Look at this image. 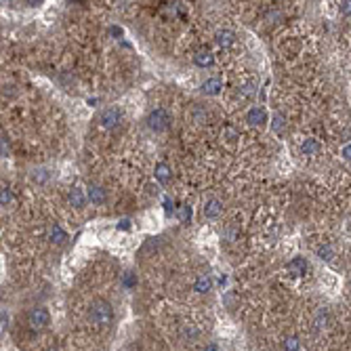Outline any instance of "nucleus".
<instances>
[{
	"label": "nucleus",
	"instance_id": "nucleus-23",
	"mask_svg": "<svg viewBox=\"0 0 351 351\" xmlns=\"http://www.w3.org/2000/svg\"><path fill=\"white\" fill-rule=\"evenodd\" d=\"M129 227H131V221H129V219H124V221L118 223V229H129Z\"/></svg>",
	"mask_w": 351,
	"mask_h": 351
},
{
	"label": "nucleus",
	"instance_id": "nucleus-24",
	"mask_svg": "<svg viewBox=\"0 0 351 351\" xmlns=\"http://www.w3.org/2000/svg\"><path fill=\"white\" fill-rule=\"evenodd\" d=\"M341 11L349 15V13H351V2H341Z\"/></svg>",
	"mask_w": 351,
	"mask_h": 351
},
{
	"label": "nucleus",
	"instance_id": "nucleus-8",
	"mask_svg": "<svg viewBox=\"0 0 351 351\" xmlns=\"http://www.w3.org/2000/svg\"><path fill=\"white\" fill-rule=\"evenodd\" d=\"M288 271H290L295 278L305 276V273H307V263H305V259H301V257L292 259V261H290V265H288Z\"/></svg>",
	"mask_w": 351,
	"mask_h": 351
},
{
	"label": "nucleus",
	"instance_id": "nucleus-2",
	"mask_svg": "<svg viewBox=\"0 0 351 351\" xmlns=\"http://www.w3.org/2000/svg\"><path fill=\"white\" fill-rule=\"evenodd\" d=\"M168 124H170V114L164 110V107H156V110L150 112V116H148V126H150V131L162 133V131L168 129Z\"/></svg>",
	"mask_w": 351,
	"mask_h": 351
},
{
	"label": "nucleus",
	"instance_id": "nucleus-3",
	"mask_svg": "<svg viewBox=\"0 0 351 351\" xmlns=\"http://www.w3.org/2000/svg\"><path fill=\"white\" fill-rule=\"evenodd\" d=\"M122 110L118 105H112V107H105L103 112L99 114V122L103 129H116V126L122 122Z\"/></svg>",
	"mask_w": 351,
	"mask_h": 351
},
{
	"label": "nucleus",
	"instance_id": "nucleus-11",
	"mask_svg": "<svg viewBox=\"0 0 351 351\" xmlns=\"http://www.w3.org/2000/svg\"><path fill=\"white\" fill-rule=\"evenodd\" d=\"M194 288H196V292H200V295H204V292H208L210 288H213V280H210V276H206V273H202V276H198V278H196Z\"/></svg>",
	"mask_w": 351,
	"mask_h": 351
},
{
	"label": "nucleus",
	"instance_id": "nucleus-15",
	"mask_svg": "<svg viewBox=\"0 0 351 351\" xmlns=\"http://www.w3.org/2000/svg\"><path fill=\"white\" fill-rule=\"evenodd\" d=\"M194 61H196V66H200V67L213 66V53H210V50H198Z\"/></svg>",
	"mask_w": 351,
	"mask_h": 351
},
{
	"label": "nucleus",
	"instance_id": "nucleus-21",
	"mask_svg": "<svg viewBox=\"0 0 351 351\" xmlns=\"http://www.w3.org/2000/svg\"><path fill=\"white\" fill-rule=\"evenodd\" d=\"M273 126H276V131H282V126H284V118L280 116V114L276 116V124H273Z\"/></svg>",
	"mask_w": 351,
	"mask_h": 351
},
{
	"label": "nucleus",
	"instance_id": "nucleus-12",
	"mask_svg": "<svg viewBox=\"0 0 351 351\" xmlns=\"http://www.w3.org/2000/svg\"><path fill=\"white\" fill-rule=\"evenodd\" d=\"M217 44L219 47H232L234 40H235V36H234V32H229V30H221V32H217Z\"/></svg>",
	"mask_w": 351,
	"mask_h": 351
},
{
	"label": "nucleus",
	"instance_id": "nucleus-16",
	"mask_svg": "<svg viewBox=\"0 0 351 351\" xmlns=\"http://www.w3.org/2000/svg\"><path fill=\"white\" fill-rule=\"evenodd\" d=\"M191 206L189 204H181V206L177 208V219L181 221V223H189V219H191Z\"/></svg>",
	"mask_w": 351,
	"mask_h": 351
},
{
	"label": "nucleus",
	"instance_id": "nucleus-6",
	"mask_svg": "<svg viewBox=\"0 0 351 351\" xmlns=\"http://www.w3.org/2000/svg\"><path fill=\"white\" fill-rule=\"evenodd\" d=\"M221 210H223V204L221 200H217V198H210V200H206V204H204V217L206 219H217V217L221 215Z\"/></svg>",
	"mask_w": 351,
	"mask_h": 351
},
{
	"label": "nucleus",
	"instance_id": "nucleus-4",
	"mask_svg": "<svg viewBox=\"0 0 351 351\" xmlns=\"http://www.w3.org/2000/svg\"><path fill=\"white\" fill-rule=\"evenodd\" d=\"M28 322H30V326L34 330H42V328L49 326L50 316H49V311L44 307H34L30 311V316H28Z\"/></svg>",
	"mask_w": 351,
	"mask_h": 351
},
{
	"label": "nucleus",
	"instance_id": "nucleus-22",
	"mask_svg": "<svg viewBox=\"0 0 351 351\" xmlns=\"http://www.w3.org/2000/svg\"><path fill=\"white\" fill-rule=\"evenodd\" d=\"M343 158H345V160H351V143L343 148Z\"/></svg>",
	"mask_w": 351,
	"mask_h": 351
},
{
	"label": "nucleus",
	"instance_id": "nucleus-5",
	"mask_svg": "<svg viewBox=\"0 0 351 351\" xmlns=\"http://www.w3.org/2000/svg\"><path fill=\"white\" fill-rule=\"evenodd\" d=\"M246 122L251 126H263L267 124V112L263 107H251L246 114Z\"/></svg>",
	"mask_w": 351,
	"mask_h": 351
},
{
	"label": "nucleus",
	"instance_id": "nucleus-13",
	"mask_svg": "<svg viewBox=\"0 0 351 351\" xmlns=\"http://www.w3.org/2000/svg\"><path fill=\"white\" fill-rule=\"evenodd\" d=\"M200 91H202L204 95H217V93L221 91V80H219V78H208V80L200 86Z\"/></svg>",
	"mask_w": 351,
	"mask_h": 351
},
{
	"label": "nucleus",
	"instance_id": "nucleus-10",
	"mask_svg": "<svg viewBox=\"0 0 351 351\" xmlns=\"http://www.w3.org/2000/svg\"><path fill=\"white\" fill-rule=\"evenodd\" d=\"M88 200L93 204H103L105 202V189L101 185H91L88 187Z\"/></svg>",
	"mask_w": 351,
	"mask_h": 351
},
{
	"label": "nucleus",
	"instance_id": "nucleus-25",
	"mask_svg": "<svg viewBox=\"0 0 351 351\" xmlns=\"http://www.w3.org/2000/svg\"><path fill=\"white\" fill-rule=\"evenodd\" d=\"M202 351H219V347H217L215 343H210V345H206V347H204Z\"/></svg>",
	"mask_w": 351,
	"mask_h": 351
},
{
	"label": "nucleus",
	"instance_id": "nucleus-7",
	"mask_svg": "<svg viewBox=\"0 0 351 351\" xmlns=\"http://www.w3.org/2000/svg\"><path fill=\"white\" fill-rule=\"evenodd\" d=\"M49 240L53 242V244H66L67 242V234L63 232V227L61 225H50V232H49Z\"/></svg>",
	"mask_w": 351,
	"mask_h": 351
},
{
	"label": "nucleus",
	"instance_id": "nucleus-9",
	"mask_svg": "<svg viewBox=\"0 0 351 351\" xmlns=\"http://www.w3.org/2000/svg\"><path fill=\"white\" fill-rule=\"evenodd\" d=\"M86 198H88V196H86L80 187H74L72 191H69V204H72L74 208H82V206H84Z\"/></svg>",
	"mask_w": 351,
	"mask_h": 351
},
{
	"label": "nucleus",
	"instance_id": "nucleus-18",
	"mask_svg": "<svg viewBox=\"0 0 351 351\" xmlns=\"http://www.w3.org/2000/svg\"><path fill=\"white\" fill-rule=\"evenodd\" d=\"M301 150H303V154H314V151H318V143L314 141V139H307Z\"/></svg>",
	"mask_w": 351,
	"mask_h": 351
},
{
	"label": "nucleus",
	"instance_id": "nucleus-17",
	"mask_svg": "<svg viewBox=\"0 0 351 351\" xmlns=\"http://www.w3.org/2000/svg\"><path fill=\"white\" fill-rule=\"evenodd\" d=\"M135 284H137L135 273H133V271H126L124 276H122V286H124V288H133Z\"/></svg>",
	"mask_w": 351,
	"mask_h": 351
},
{
	"label": "nucleus",
	"instance_id": "nucleus-26",
	"mask_svg": "<svg viewBox=\"0 0 351 351\" xmlns=\"http://www.w3.org/2000/svg\"><path fill=\"white\" fill-rule=\"evenodd\" d=\"M47 351H59V349H57V347H49Z\"/></svg>",
	"mask_w": 351,
	"mask_h": 351
},
{
	"label": "nucleus",
	"instance_id": "nucleus-14",
	"mask_svg": "<svg viewBox=\"0 0 351 351\" xmlns=\"http://www.w3.org/2000/svg\"><path fill=\"white\" fill-rule=\"evenodd\" d=\"M156 181L162 183V185H167L170 181V167L168 164H158L156 167Z\"/></svg>",
	"mask_w": 351,
	"mask_h": 351
},
{
	"label": "nucleus",
	"instance_id": "nucleus-20",
	"mask_svg": "<svg viewBox=\"0 0 351 351\" xmlns=\"http://www.w3.org/2000/svg\"><path fill=\"white\" fill-rule=\"evenodd\" d=\"M0 200H2V206H4V204H9V202H11V189H9V187H4V189H2V198H0Z\"/></svg>",
	"mask_w": 351,
	"mask_h": 351
},
{
	"label": "nucleus",
	"instance_id": "nucleus-1",
	"mask_svg": "<svg viewBox=\"0 0 351 351\" xmlns=\"http://www.w3.org/2000/svg\"><path fill=\"white\" fill-rule=\"evenodd\" d=\"M88 322H91L95 328L110 326V324L114 322L112 303L105 301V299H95V301L88 305Z\"/></svg>",
	"mask_w": 351,
	"mask_h": 351
},
{
	"label": "nucleus",
	"instance_id": "nucleus-19",
	"mask_svg": "<svg viewBox=\"0 0 351 351\" xmlns=\"http://www.w3.org/2000/svg\"><path fill=\"white\" fill-rule=\"evenodd\" d=\"M286 351H299V341L295 336H290V339L286 341Z\"/></svg>",
	"mask_w": 351,
	"mask_h": 351
}]
</instances>
